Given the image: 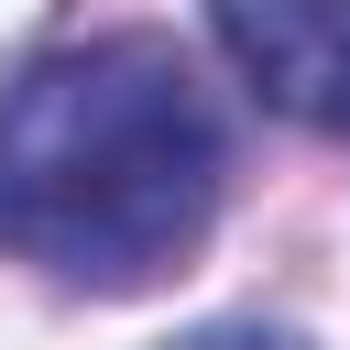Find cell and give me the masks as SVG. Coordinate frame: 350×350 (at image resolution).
Returning a JSON list of instances; mask_svg holds the SVG:
<instances>
[{"label":"cell","mask_w":350,"mask_h":350,"mask_svg":"<svg viewBox=\"0 0 350 350\" xmlns=\"http://www.w3.org/2000/svg\"><path fill=\"white\" fill-rule=\"evenodd\" d=\"M230 186V131L197 66L153 33H88L0 77V252L77 284H164Z\"/></svg>","instance_id":"1"},{"label":"cell","mask_w":350,"mask_h":350,"mask_svg":"<svg viewBox=\"0 0 350 350\" xmlns=\"http://www.w3.org/2000/svg\"><path fill=\"white\" fill-rule=\"evenodd\" d=\"M219 55L295 131H350V0H208Z\"/></svg>","instance_id":"2"},{"label":"cell","mask_w":350,"mask_h":350,"mask_svg":"<svg viewBox=\"0 0 350 350\" xmlns=\"http://www.w3.org/2000/svg\"><path fill=\"white\" fill-rule=\"evenodd\" d=\"M175 350H306L295 328H252V317H230V328H197V339H175Z\"/></svg>","instance_id":"3"}]
</instances>
